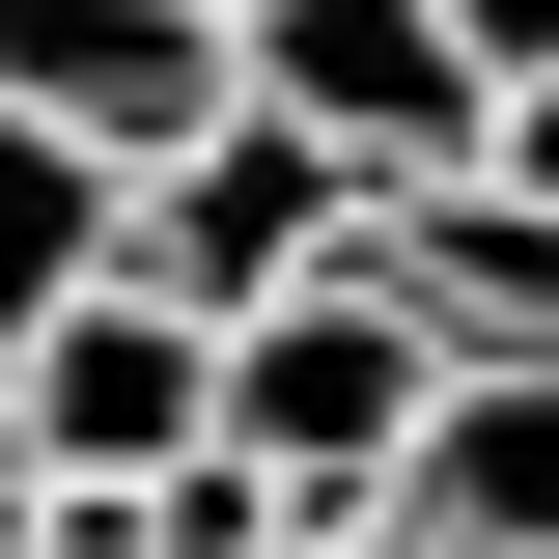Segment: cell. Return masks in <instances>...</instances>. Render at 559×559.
<instances>
[{
	"label": "cell",
	"mask_w": 559,
	"mask_h": 559,
	"mask_svg": "<svg viewBox=\"0 0 559 559\" xmlns=\"http://www.w3.org/2000/svg\"><path fill=\"white\" fill-rule=\"evenodd\" d=\"M336 224H364V168H336L308 112H252V84H224L168 168H112V280H168L197 336H224V308H280V280L336 252Z\"/></svg>",
	"instance_id": "7a4b0ae2"
},
{
	"label": "cell",
	"mask_w": 559,
	"mask_h": 559,
	"mask_svg": "<svg viewBox=\"0 0 559 559\" xmlns=\"http://www.w3.org/2000/svg\"><path fill=\"white\" fill-rule=\"evenodd\" d=\"M224 57H252V112H308V140H336L364 197H392V168H476V112H503L476 0H252Z\"/></svg>",
	"instance_id": "3957f363"
},
{
	"label": "cell",
	"mask_w": 559,
	"mask_h": 559,
	"mask_svg": "<svg viewBox=\"0 0 559 559\" xmlns=\"http://www.w3.org/2000/svg\"><path fill=\"white\" fill-rule=\"evenodd\" d=\"M419 392H448V336H419L364 252H308L280 308H224V419H197V448H252L308 532H364V503H392V448H419Z\"/></svg>",
	"instance_id": "6da1fadb"
},
{
	"label": "cell",
	"mask_w": 559,
	"mask_h": 559,
	"mask_svg": "<svg viewBox=\"0 0 559 559\" xmlns=\"http://www.w3.org/2000/svg\"><path fill=\"white\" fill-rule=\"evenodd\" d=\"M197 419H224V336L168 280H57V308L0 336V448H28V476H168Z\"/></svg>",
	"instance_id": "277c9868"
},
{
	"label": "cell",
	"mask_w": 559,
	"mask_h": 559,
	"mask_svg": "<svg viewBox=\"0 0 559 559\" xmlns=\"http://www.w3.org/2000/svg\"><path fill=\"white\" fill-rule=\"evenodd\" d=\"M392 532L419 559H559V364H448V392H419Z\"/></svg>",
	"instance_id": "52a82bcc"
},
{
	"label": "cell",
	"mask_w": 559,
	"mask_h": 559,
	"mask_svg": "<svg viewBox=\"0 0 559 559\" xmlns=\"http://www.w3.org/2000/svg\"><path fill=\"white\" fill-rule=\"evenodd\" d=\"M224 28H252V0H224Z\"/></svg>",
	"instance_id": "30bf717a"
},
{
	"label": "cell",
	"mask_w": 559,
	"mask_h": 559,
	"mask_svg": "<svg viewBox=\"0 0 559 559\" xmlns=\"http://www.w3.org/2000/svg\"><path fill=\"white\" fill-rule=\"evenodd\" d=\"M57 280H112V168H84L57 112H0V336H28Z\"/></svg>",
	"instance_id": "ba28073f"
},
{
	"label": "cell",
	"mask_w": 559,
	"mask_h": 559,
	"mask_svg": "<svg viewBox=\"0 0 559 559\" xmlns=\"http://www.w3.org/2000/svg\"><path fill=\"white\" fill-rule=\"evenodd\" d=\"M476 57H559V0H476Z\"/></svg>",
	"instance_id": "9c48e42d"
},
{
	"label": "cell",
	"mask_w": 559,
	"mask_h": 559,
	"mask_svg": "<svg viewBox=\"0 0 559 559\" xmlns=\"http://www.w3.org/2000/svg\"><path fill=\"white\" fill-rule=\"evenodd\" d=\"M364 280H392L448 364H559V197H503V168H392V197L336 224Z\"/></svg>",
	"instance_id": "8992f818"
},
{
	"label": "cell",
	"mask_w": 559,
	"mask_h": 559,
	"mask_svg": "<svg viewBox=\"0 0 559 559\" xmlns=\"http://www.w3.org/2000/svg\"><path fill=\"white\" fill-rule=\"evenodd\" d=\"M224 0H0V112H57L84 168H168V140L224 112Z\"/></svg>",
	"instance_id": "5b68a950"
}]
</instances>
